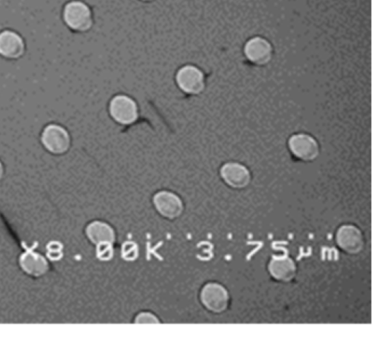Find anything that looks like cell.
<instances>
[{"mask_svg": "<svg viewBox=\"0 0 381 337\" xmlns=\"http://www.w3.org/2000/svg\"><path fill=\"white\" fill-rule=\"evenodd\" d=\"M63 20L68 27L78 32L90 30L93 22L90 7L80 0H73L65 5Z\"/></svg>", "mask_w": 381, "mask_h": 337, "instance_id": "obj_1", "label": "cell"}, {"mask_svg": "<svg viewBox=\"0 0 381 337\" xmlns=\"http://www.w3.org/2000/svg\"><path fill=\"white\" fill-rule=\"evenodd\" d=\"M41 140L46 149L55 155L64 153L70 145L69 134L61 125L55 124L47 126Z\"/></svg>", "mask_w": 381, "mask_h": 337, "instance_id": "obj_2", "label": "cell"}, {"mask_svg": "<svg viewBox=\"0 0 381 337\" xmlns=\"http://www.w3.org/2000/svg\"><path fill=\"white\" fill-rule=\"evenodd\" d=\"M109 112L118 123L128 125L137 120V107L134 101L126 96L114 97L109 105Z\"/></svg>", "mask_w": 381, "mask_h": 337, "instance_id": "obj_3", "label": "cell"}, {"mask_svg": "<svg viewBox=\"0 0 381 337\" xmlns=\"http://www.w3.org/2000/svg\"><path fill=\"white\" fill-rule=\"evenodd\" d=\"M201 301L209 310L222 313L227 308L228 296L223 286L210 283L202 290Z\"/></svg>", "mask_w": 381, "mask_h": 337, "instance_id": "obj_4", "label": "cell"}, {"mask_svg": "<svg viewBox=\"0 0 381 337\" xmlns=\"http://www.w3.org/2000/svg\"><path fill=\"white\" fill-rule=\"evenodd\" d=\"M176 82L179 87L190 95L199 94L205 88V77L196 66L187 65L177 72Z\"/></svg>", "mask_w": 381, "mask_h": 337, "instance_id": "obj_5", "label": "cell"}, {"mask_svg": "<svg viewBox=\"0 0 381 337\" xmlns=\"http://www.w3.org/2000/svg\"><path fill=\"white\" fill-rule=\"evenodd\" d=\"M25 51V43L20 34L6 29L0 32V55L8 59L21 57Z\"/></svg>", "mask_w": 381, "mask_h": 337, "instance_id": "obj_6", "label": "cell"}, {"mask_svg": "<svg viewBox=\"0 0 381 337\" xmlns=\"http://www.w3.org/2000/svg\"><path fill=\"white\" fill-rule=\"evenodd\" d=\"M338 246L350 254H356L363 247L361 232L353 225H344L338 230L337 234Z\"/></svg>", "mask_w": 381, "mask_h": 337, "instance_id": "obj_7", "label": "cell"}, {"mask_svg": "<svg viewBox=\"0 0 381 337\" xmlns=\"http://www.w3.org/2000/svg\"><path fill=\"white\" fill-rule=\"evenodd\" d=\"M292 153L304 161L315 159L319 153V147L316 140L307 134H296L289 141Z\"/></svg>", "mask_w": 381, "mask_h": 337, "instance_id": "obj_8", "label": "cell"}, {"mask_svg": "<svg viewBox=\"0 0 381 337\" xmlns=\"http://www.w3.org/2000/svg\"><path fill=\"white\" fill-rule=\"evenodd\" d=\"M154 202L158 212L165 217L174 219L183 212L182 201L172 192L161 191L157 193Z\"/></svg>", "mask_w": 381, "mask_h": 337, "instance_id": "obj_9", "label": "cell"}, {"mask_svg": "<svg viewBox=\"0 0 381 337\" xmlns=\"http://www.w3.org/2000/svg\"><path fill=\"white\" fill-rule=\"evenodd\" d=\"M221 174L224 180L235 188L246 187L250 181V175L248 168L239 164H225L222 168Z\"/></svg>", "mask_w": 381, "mask_h": 337, "instance_id": "obj_10", "label": "cell"}, {"mask_svg": "<svg viewBox=\"0 0 381 337\" xmlns=\"http://www.w3.org/2000/svg\"><path fill=\"white\" fill-rule=\"evenodd\" d=\"M19 262L23 271L34 277L44 275L49 269L47 259L39 253L32 251L24 252L20 258Z\"/></svg>", "mask_w": 381, "mask_h": 337, "instance_id": "obj_11", "label": "cell"}, {"mask_svg": "<svg viewBox=\"0 0 381 337\" xmlns=\"http://www.w3.org/2000/svg\"><path fill=\"white\" fill-rule=\"evenodd\" d=\"M245 53L250 62L261 65L270 60L272 49L266 40L256 38L250 40L245 47Z\"/></svg>", "mask_w": 381, "mask_h": 337, "instance_id": "obj_12", "label": "cell"}, {"mask_svg": "<svg viewBox=\"0 0 381 337\" xmlns=\"http://www.w3.org/2000/svg\"><path fill=\"white\" fill-rule=\"evenodd\" d=\"M269 271L278 281L290 282L295 275V266L289 257H274L269 264Z\"/></svg>", "mask_w": 381, "mask_h": 337, "instance_id": "obj_13", "label": "cell"}, {"mask_svg": "<svg viewBox=\"0 0 381 337\" xmlns=\"http://www.w3.org/2000/svg\"><path fill=\"white\" fill-rule=\"evenodd\" d=\"M87 235L89 239L95 244L101 242L114 243L116 236L112 227L109 225L95 221L87 227Z\"/></svg>", "mask_w": 381, "mask_h": 337, "instance_id": "obj_14", "label": "cell"}, {"mask_svg": "<svg viewBox=\"0 0 381 337\" xmlns=\"http://www.w3.org/2000/svg\"><path fill=\"white\" fill-rule=\"evenodd\" d=\"M112 243L101 242L97 244V258L101 260H109L113 258Z\"/></svg>", "mask_w": 381, "mask_h": 337, "instance_id": "obj_15", "label": "cell"}, {"mask_svg": "<svg viewBox=\"0 0 381 337\" xmlns=\"http://www.w3.org/2000/svg\"><path fill=\"white\" fill-rule=\"evenodd\" d=\"M122 256L126 260H133L138 256V247L133 242H127L122 249Z\"/></svg>", "mask_w": 381, "mask_h": 337, "instance_id": "obj_16", "label": "cell"}, {"mask_svg": "<svg viewBox=\"0 0 381 337\" xmlns=\"http://www.w3.org/2000/svg\"><path fill=\"white\" fill-rule=\"evenodd\" d=\"M47 255L51 260L60 259L62 255V247L61 244L53 242L47 247Z\"/></svg>", "mask_w": 381, "mask_h": 337, "instance_id": "obj_17", "label": "cell"}, {"mask_svg": "<svg viewBox=\"0 0 381 337\" xmlns=\"http://www.w3.org/2000/svg\"><path fill=\"white\" fill-rule=\"evenodd\" d=\"M135 323H159L158 319L153 314L148 313L140 314L135 319Z\"/></svg>", "mask_w": 381, "mask_h": 337, "instance_id": "obj_18", "label": "cell"}, {"mask_svg": "<svg viewBox=\"0 0 381 337\" xmlns=\"http://www.w3.org/2000/svg\"><path fill=\"white\" fill-rule=\"evenodd\" d=\"M3 174V167L1 162H0V179H1Z\"/></svg>", "mask_w": 381, "mask_h": 337, "instance_id": "obj_19", "label": "cell"}, {"mask_svg": "<svg viewBox=\"0 0 381 337\" xmlns=\"http://www.w3.org/2000/svg\"><path fill=\"white\" fill-rule=\"evenodd\" d=\"M142 1H146V2H148V1H152V0H142Z\"/></svg>", "mask_w": 381, "mask_h": 337, "instance_id": "obj_20", "label": "cell"}]
</instances>
